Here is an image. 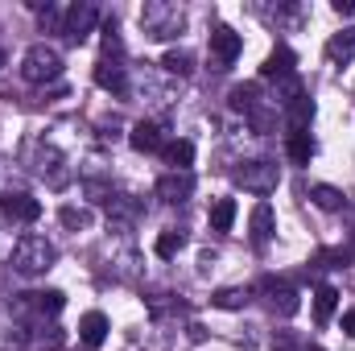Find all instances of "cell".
I'll return each mask as SVG.
<instances>
[{
  "label": "cell",
  "mask_w": 355,
  "mask_h": 351,
  "mask_svg": "<svg viewBox=\"0 0 355 351\" xmlns=\"http://www.w3.org/2000/svg\"><path fill=\"white\" fill-rule=\"evenodd\" d=\"M95 83L103 91H112V95H128V87H132L128 67H124L120 58H99V62H95Z\"/></svg>",
  "instance_id": "obj_9"
},
{
  "label": "cell",
  "mask_w": 355,
  "mask_h": 351,
  "mask_svg": "<svg viewBox=\"0 0 355 351\" xmlns=\"http://www.w3.org/2000/svg\"><path fill=\"white\" fill-rule=\"evenodd\" d=\"M347 257H352L347 248H331V252H322V257H318V264H327V268H343Z\"/></svg>",
  "instance_id": "obj_28"
},
{
  "label": "cell",
  "mask_w": 355,
  "mask_h": 351,
  "mask_svg": "<svg viewBox=\"0 0 355 351\" xmlns=\"http://www.w3.org/2000/svg\"><path fill=\"white\" fill-rule=\"evenodd\" d=\"M141 29L157 42H170L186 29V8L178 0H145L141 4Z\"/></svg>",
  "instance_id": "obj_1"
},
{
  "label": "cell",
  "mask_w": 355,
  "mask_h": 351,
  "mask_svg": "<svg viewBox=\"0 0 355 351\" xmlns=\"http://www.w3.org/2000/svg\"><path fill=\"white\" fill-rule=\"evenodd\" d=\"M343 331H347V335H355V310H347V314H343Z\"/></svg>",
  "instance_id": "obj_29"
},
{
  "label": "cell",
  "mask_w": 355,
  "mask_h": 351,
  "mask_svg": "<svg viewBox=\"0 0 355 351\" xmlns=\"http://www.w3.org/2000/svg\"><path fill=\"white\" fill-rule=\"evenodd\" d=\"M0 211H4V219H12V223H37L42 203H37L33 194H25V190H12V194L0 198Z\"/></svg>",
  "instance_id": "obj_8"
},
{
  "label": "cell",
  "mask_w": 355,
  "mask_h": 351,
  "mask_svg": "<svg viewBox=\"0 0 355 351\" xmlns=\"http://www.w3.org/2000/svg\"><path fill=\"white\" fill-rule=\"evenodd\" d=\"M227 99H232V112H244V116H248V112L261 103V91L252 87V83H240V87H232Z\"/></svg>",
  "instance_id": "obj_24"
},
{
  "label": "cell",
  "mask_w": 355,
  "mask_h": 351,
  "mask_svg": "<svg viewBox=\"0 0 355 351\" xmlns=\"http://www.w3.org/2000/svg\"><path fill=\"white\" fill-rule=\"evenodd\" d=\"M285 153H289L293 166H310V157H314V137H310V132H289V137H285Z\"/></svg>",
  "instance_id": "obj_15"
},
{
  "label": "cell",
  "mask_w": 355,
  "mask_h": 351,
  "mask_svg": "<svg viewBox=\"0 0 355 351\" xmlns=\"http://www.w3.org/2000/svg\"><path fill=\"white\" fill-rule=\"evenodd\" d=\"M236 58H240V33L227 29V25H215L211 29V67L215 71H227Z\"/></svg>",
  "instance_id": "obj_5"
},
{
  "label": "cell",
  "mask_w": 355,
  "mask_h": 351,
  "mask_svg": "<svg viewBox=\"0 0 355 351\" xmlns=\"http://www.w3.org/2000/svg\"><path fill=\"white\" fill-rule=\"evenodd\" d=\"M58 261V248L46 240V236H21L17 244H12V273H21V277H42V273H50Z\"/></svg>",
  "instance_id": "obj_2"
},
{
  "label": "cell",
  "mask_w": 355,
  "mask_h": 351,
  "mask_svg": "<svg viewBox=\"0 0 355 351\" xmlns=\"http://www.w3.org/2000/svg\"><path fill=\"white\" fill-rule=\"evenodd\" d=\"M265 293H268V310H272V314H281V318L297 314V293H293L289 285H277V281H265Z\"/></svg>",
  "instance_id": "obj_12"
},
{
  "label": "cell",
  "mask_w": 355,
  "mask_h": 351,
  "mask_svg": "<svg viewBox=\"0 0 355 351\" xmlns=\"http://www.w3.org/2000/svg\"><path fill=\"white\" fill-rule=\"evenodd\" d=\"M261 75H265V79H277V83L293 79V50H289V46H277V50H272V54L265 58Z\"/></svg>",
  "instance_id": "obj_11"
},
{
  "label": "cell",
  "mask_w": 355,
  "mask_h": 351,
  "mask_svg": "<svg viewBox=\"0 0 355 351\" xmlns=\"http://www.w3.org/2000/svg\"><path fill=\"white\" fill-rule=\"evenodd\" d=\"M310 203H314V207H322V211H343L347 194H343L339 186H327V182H318V186H310Z\"/></svg>",
  "instance_id": "obj_17"
},
{
  "label": "cell",
  "mask_w": 355,
  "mask_h": 351,
  "mask_svg": "<svg viewBox=\"0 0 355 351\" xmlns=\"http://www.w3.org/2000/svg\"><path fill=\"white\" fill-rule=\"evenodd\" d=\"M232 223H236V203H232V198H219V203L211 207V228H215V232H232Z\"/></svg>",
  "instance_id": "obj_25"
},
{
  "label": "cell",
  "mask_w": 355,
  "mask_h": 351,
  "mask_svg": "<svg viewBox=\"0 0 355 351\" xmlns=\"http://www.w3.org/2000/svg\"><path fill=\"white\" fill-rule=\"evenodd\" d=\"M335 306H339V293H335L331 285H318V289H314V318H318V323H331Z\"/></svg>",
  "instance_id": "obj_22"
},
{
  "label": "cell",
  "mask_w": 355,
  "mask_h": 351,
  "mask_svg": "<svg viewBox=\"0 0 355 351\" xmlns=\"http://www.w3.org/2000/svg\"><path fill=\"white\" fill-rule=\"evenodd\" d=\"M162 157H166L170 170H190V162H194V145H190V141H166Z\"/></svg>",
  "instance_id": "obj_19"
},
{
  "label": "cell",
  "mask_w": 355,
  "mask_h": 351,
  "mask_svg": "<svg viewBox=\"0 0 355 351\" xmlns=\"http://www.w3.org/2000/svg\"><path fill=\"white\" fill-rule=\"evenodd\" d=\"M190 194H194L190 170H170V174L157 178V198H162V203H186Z\"/></svg>",
  "instance_id": "obj_10"
},
{
  "label": "cell",
  "mask_w": 355,
  "mask_h": 351,
  "mask_svg": "<svg viewBox=\"0 0 355 351\" xmlns=\"http://www.w3.org/2000/svg\"><path fill=\"white\" fill-rule=\"evenodd\" d=\"M62 223H67L71 232H79V228H87L91 223V211L87 207H62Z\"/></svg>",
  "instance_id": "obj_27"
},
{
  "label": "cell",
  "mask_w": 355,
  "mask_h": 351,
  "mask_svg": "<svg viewBox=\"0 0 355 351\" xmlns=\"http://www.w3.org/2000/svg\"><path fill=\"white\" fill-rule=\"evenodd\" d=\"M232 178H236V186H244V190H252V194H272L281 174H277L272 162H244V166L232 170Z\"/></svg>",
  "instance_id": "obj_4"
},
{
  "label": "cell",
  "mask_w": 355,
  "mask_h": 351,
  "mask_svg": "<svg viewBox=\"0 0 355 351\" xmlns=\"http://www.w3.org/2000/svg\"><path fill=\"white\" fill-rule=\"evenodd\" d=\"M58 75H62V54H58L54 46L37 42V46L25 50V58H21V79H25V83L46 87V83H54Z\"/></svg>",
  "instance_id": "obj_3"
},
{
  "label": "cell",
  "mask_w": 355,
  "mask_h": 351,
  "mask_svg": "<svg viewBox=\"0 0 355 351\" xmlns=\"http://www.w3.org/2000/svg\"><path fill=\"white\" fill-rule=\"evenodd\" d=\"M327 58L331 62H352L355 58V29H343L327 42Z\"/></svg>",
  "instance_id": "obj_20"
},
{
  "label": "cell",
  "mask_w": 355,
  "mask_h": 351,
  "mask_svg": "<svg viewBox=\"0 0 355 351\" xmlns=\"http://www.w3.org/2000/svg\"><path fill=\"white\" fill-rule=\"evenodd\" d=\"M182 248H186V236H182L178 228H166V232L157 236V244H153V252H157L162 261H174Z\"/></svg>",
  "instance_id": "obj_21"
},
{
  "label": "cell",
  "mask_w": 355,
  "mask_h": 351,
  "mask_svg": "<svg viewBox=\"0 0 355 351\" xmlns=\"http://www.w3.org/2000/svg\"><path fill=\"white\" fill-rule=\"evenodd\" d=\"M79 339H83L87 348H99V343L107 339V318H103L99 310L83 314V323H79Z\"/></svg>",
  "instance_id": "obj_16"
},
{
  "label": "cell",
  "mask_w": 355,
  "mask_h": 351,
  "mask_svg": "<svg viewBox=\"0 0 355 351\" xmlns=\"http://www.w3.org/2000/svg\"><path fill=\"white\" fill-rule=\"evenodd\" d=\"M272 351H306V339L297 331H277L272 335Z\"/></svg>",
  "instance_id": "obj_26"
},
{
  "label": "cell",
  "mask_w": 355,
  "mask_h": 351,
  "mask_svg": "<svg viewBox=\"0 0 355 351\" xmlns=\"http://www.w3.org/2000/svg\"><path fill=\"white\" fill-rule=\"evenodd\" d=\"M248 302H252V289L248 285H227V289H219L211 298V306H219V310H244Z\"/></svg>",
  "instance_id": "obj_18"
},
{
  "label": "cell",
  "mask_w": 355,
  "mask_h": 351,
  "mask_svg": "<svg viewBox=\"0 0 355 351\" xmlns=\"http://www.w3.org/2000/svg\"><path fill=\"white\" fill-rule=\"evenodd\" d=\"M252 244L257 248H265L268 240H272V232H277V219H272V207L268 203H257V211H252Z\"/></svg>",
  "instance_id": "obj_13"
},
{
  "label": "cell",
  "mask_w": 355,
  "mask_h": 351,
  "mask_svg": "<svg viewBox=\"0 0 355 351\" xmlns=\"http://www.w3.org/2000/svg\"><path fill=\"white\" fill-rule=\"evenodd\" d=\"M335 12H355V0H335Z\"/></svg>",
  "instance_id": "obj_30"
},
{
  "label": "cell",
  "mask_w": 355,
  "mask_h": 351,
  "mask_svg": "<svg viewBox=\"0 0 355 351\" xmlns=\"http://www.w3.org/2000/svg\"><path fill=\"white\" fill-rule=\"evenodd\" d=\"M137 215H141V207H137L128 194H112V203H107V219H112L116 228H132Z\"/></svg>",
  "instance_id": "obj_14"
},
{
  "label": "cell",
  "mask_w": 355,
  "mask_h": 351,
  "mask_svg": "<svg viewBox=\"0 0 355 351\" xmlns=\"http://www.w3.org/2000/svg\"><path fill=\"white\" fill-rule=\"evenodd\" d=\"M306 351H322V348H306Z\"/></svg>",
  "instance_id": "obj_32"
},
{
  "label": "cell",
  "mask_w": 355,
  "mask_h": 351,
  "mask_svg": "<svg viewBox=\"0 0 355 351\" xmlns=\"http://www.w3.org/2000/svg\"><path fill=\"white\" fill-rule=\"evenodd\" d=\"M128 145L137 153H162L166 149V124L162 120H137L128 128Z\"/></svg>",
  "instance_id": "obj_6"
},
{
  "label": "cell",
  "mask_w": 355,
  "mask_h": 351,
  "mask_svg": "<svg viewBox=\"0 0 355 351\" xmlns=\"http://www.w3.org/2000/svg\"><path fill=\"white\" fill-rule=\"evenodd\" d=\"M95 21H99V8H95V4H87V0L71 4V8H67V21H62V37H67V42H83L91 29H95Z\"/></svg>",
  "instance_id": "obj_7"
},
{
  "label": "cell",
  "mask_w": 355,
  "mask_h": 351,
  "mask_svg": "<svg viewBox=\"0 0 355 351\" xmlns=\"http://www.w3.org/2000/svg\"><path fill=\"white\" fill-rule=\"evenodd\" d=\"M162 71H166V75H178V79H186V75L194 71V54H190V50H170V54L162 58Z\"/></svg>",
  "instance_id": "obj_23"
},
{
  "label": "cell",
  "mask_w": 355,
  "mask_h": 351,
  "mask_svg": "<svg viewBox=\"0 0 355 351\" xmlns=\"http://www.w3.org/2000/svg\"><path fill=\"white\" fill-rule=\"evenodd\" d=\"M0 67H4V50H0Z\"/></svg>",
  "instance_id": "obj_31"
}]
</instances>
